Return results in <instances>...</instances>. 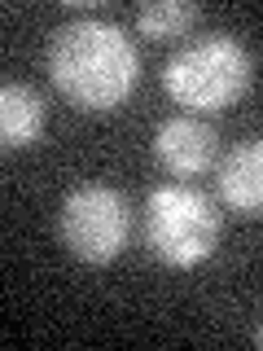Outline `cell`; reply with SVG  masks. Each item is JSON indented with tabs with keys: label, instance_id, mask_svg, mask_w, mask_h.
<instances>
[{
	"label": "cell",
	"instance_id": "3957f363",
	"mask_svg": "<svg viewBox=\"0 0 263 351\" xmlns=\"http://www.w3.org/2000/svg\"><path fill=\"white\" fill-rule=\"evenodd\" d=\"M219 241V211L193 184H158L145 202V246L167 268H197Z\"/></svg>",
	"mask_w": 263,
	"mask_h": 351
},
{
	"label": "cell",
	"instance_id": "9c48e42d",
	"mask_svg": "<svg viewBox=\"0 0 263 351\" xmlns=\"http://www.w3.org/2000/svg\"><path fill=\"white\" fill-rule=\"evenodd\" d=\"M255 343H259V347H263V325H259V329H255Z\"/></svg>",
	"mask_w": 263,
	"mask_h": 351
},
{
	"label": "cell",
	"instance_id": "ba28073f",
	"mask_svg": "<svg viewBox=\"0 0 263 351\" xmlns=\"http://www.w3.org/2000/svg\"><path fill=\"white\" fill-rule=\"evenodd\" d=\"M202 22V5L193 0H145L136 9V27L149 40H180Z\"/></svg>",
	"mask_w": 263,
	"mask_h": 351
},
{
	"label": "cell",
	"instance_id": "7a4b0ae2",
	"mask_svg": "<svg viewBox=\"0 0 263 351\" xmlns=\"http://www.w3.org/2000/svg\"><path fill=\"white\" fill-rule=\"evenodd\" d=\"M250 80H255V58L228 31H211V36L184 44L180 53H171L167 71H162L171 101L184 106L189 114H215V110L237 106L250 93Z\"/></svg>",
	"mask_w": 263,
	"mask_h": 351
},
{
	"label": "cell",
	"instance_id": "52a82bcc",
	"mask_svg": "<svg viewBox=\"0 0 263 351\" xmlns=\"http://www.w3.org/2000/svg\"><path fill=\"white\" fill-rule=\"evenodd\" d=\"M44 119H49V110H44V97L36 88L14 80L0 88V141H5V149H27L31 141H40Z\"/></svg>",
	"mask_w": 263,
	"mask_h": 351
},
{
	"label": "cell",
	"instance_id": "8992f818",
	"mask_svg": "<svg viewBox=\"0 0 263 351\" xmlns=\"http://www.w3.org/2000/svg\"><path fill=\"white\" fill-rule=\"evenodd\" d=\"M224 206L241 219H263V136H250L219 158L215 171Z\"/></svg>",
	"mask_w": 263,
	"mask_h": 351
},
{
	"label": "cell",
	"instance_id": "6da1fadb",
	"mask_svg": "<svg viewBox=\"0 0 263 351\" xmlns=\"http://www.w3.org/2000/svg\"><path fill=\"white\" fill-rule=\"evenodd\" d=\"M44 62H49L53 88L75 110H88V114H105V110L123 106L140 80L136 44L127 40L123 27L105 18L62 22L49 36Z\"/></svg>",
	"mask_w": 263,
	"mask_h": 351
},
{
	"label": "cell",
	"instance_id": "277c9868",
	"mask_svg": "<svg viewBox=\"0 0 263 351\" xmlns=\"http://www.w3.org/2000/svg\"><path fill=\"white\" fill-rule=\"evenodd\" d=\"M127 197L114 189V184H79V189L66 193L62 202V246L71 250L79 263H101L123 255V241H127Z\"/></svg>",
	"mask_w": 263,
	"mask_h": 351
},
{
	"label": "cell",
	"instance_id": "5b68a950",
	"mask_svg": "<svg viewBox=\"0 0 263 351\" xmlns=\"http://www.w3.org/2000/svg\"><path fill=\"white\" fill-rule=\"evenodd\" d=\"M215 154L219 136L197 114H175L153 132V158L171 176H202L206 167H215Z\"/></svg>",
	"mask_w": 263,
	"mask_h": 351
}]
</instances>
